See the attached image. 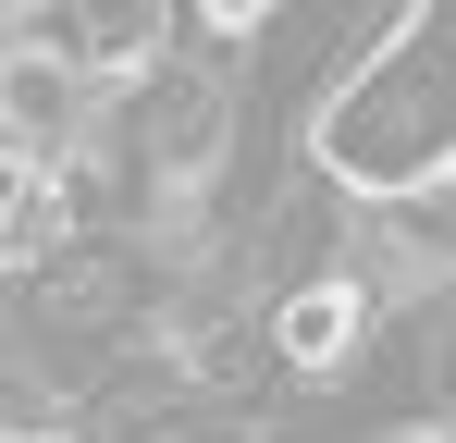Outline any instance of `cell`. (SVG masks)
<instances>
[{
    "instance_id": "1",
    "label": "cell",
    "mask_w": 456,
    "mask_h": 443,
    "mask_svg": "<svg viewBox=\"0 0 456 443\" xmlns=\"http://www.w3.org/2000/svg\"><path fill=\"white\" fill-rule=\"evenodd\" d=\"M259 345H272L284 382H346L358 345H370V284H358V271H333V284H284L272 320H259Z\"/></svg>"
},
{
    "instance_id": "2",
    "label": "cell",
    "mask_w": 456,
    "mask_h": 443,
    "mask_svg": "<svg viewBox=\"0 0 456 443\" xmlns=\"http://www.w3.org/2000/svg\"><path fill=\"white\" fill-rule=\"evenodd\" d=\"M62 246H75V173L12 160V222H0V259H12L25 284H50V271H62Z\"/></svg>"
},
{
    "instance_id": "3",
    "label": "cell",
    "mask_w": 456,
    "mask_h": 443,
    "mask_svg": "<svg viewBox=\"0 0 456 443\" xmlns=\"http://www.w3.org/2000/svg\"><path fill=\"white\" fill-rule=\"evenodd\" d=\"M284 12H297V0H185V25H198V37H223V50H247V37H272Z\"/></svg>"
},
{
    "instance_id": "4",
    "label": "cell",
    "mask_w": 456,
    "mask_h": 443,
    "mask_svg": "<svg viewBox=\"0 0 456 443\" xmlns=\"http://www.w3.org/2000/svg\"><path fill=\"white\" fill-rule=\"evenodd\" d=\"M149 443H247V419H234V407H210V419H160Z\"/></svg>"
}]
</instances>
